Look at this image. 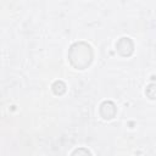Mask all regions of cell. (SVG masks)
I'll return each mask as SVG.
<instances>
[{
    "label": "cell",
    "mask_w": 156,
    "mask_h": 156,
    "mask_svg": "<svg viewBox=\"0 0 156 156\" xmlns=\"http://www.w3.org/2000/svg\"><path fill=\"white\" fill-rule=\"evenodd\" d=\"M93 49L85 41H77L68 50L69 63L77 69H85L93 61Z\"/></svg>",
    "instance_id": "cell-1"
},
{
    "label": "cell",
    "mask_w": 156,
    "mask_h": 156,
    "mask_svg": "<svg viewBox=\"0 0 156 156\" xmlns=\"http://www.w3.org/2000/svg\"><path fill=\"white\" fill-rule=\"evenodd\" d=\"M116 49H117V52L123 56V57H128L133 54L134 51V43L130 38L128 37H123L121 39H118L117 44H116Z\"/></svg>",
    "instance_id": "cell-2"
},
{
    "label": "cell",
    "mask_w": 156,
    "mask_h": 156,
    "mask_svg": "<svg viewBox=\"0 0 156 156\" xmlns=\"http://www.w3.org/2000/svg\"><path fill=\"white\" fill-rule=\"evenodd\" d=\"M99 111H100V116L104 119H112L116 116V113H117L116 105L112 101H104L100 105Z\"/></svg>",
    "instance_id": "cell-3"
},
{
    "label": "cell",
    "mask_w": 156,
    "mask_h": 156,
    "mask_svg": "<svg viewBox=\"0 0 156 156\" xmlns=\"http://www.w3.org/2000/svg\"><path fill=\"white\" fill-rule=\"evenodd\" d=\"M52 91L54 94L56 95H62L65 91H66V84L62 82V80H56L54 84H52Z\"/></svg>",
    "instance_id": "cell-4"
},
{
    "label": "cell",
    "mask_w": 156,
    "mask_h": 156,
    "mask_svg": "<svg viewBox=\"0 0 156 156\" xmlns=\"http://www.w3.org/2000/svg\"><path fill=\"white\" fill-rule=\"evenodd\" d=\"M145 94L149 99L151 100H156V84L155 83H151L147 85L146 90H145Z\"/></svg>",
    "instance_id": "cell-5"
},
{
    "label": "cell",
    "mask_w": 156,
    "mask_h": 156,
    "mask_svg": "<svg viewBox=\"0 0 156 156\" xmlns=\"http://www.w3.org/2000/svg\"><path fill=\"white\" fill-rule=\"evenodd\" d=\"M80 155V154H85V155H88V154H90V151L88 150V149H77V150H74L73 152H72V155Z\"/></svg>",
    "instance_id": "cell-6"
}]
</instances>
